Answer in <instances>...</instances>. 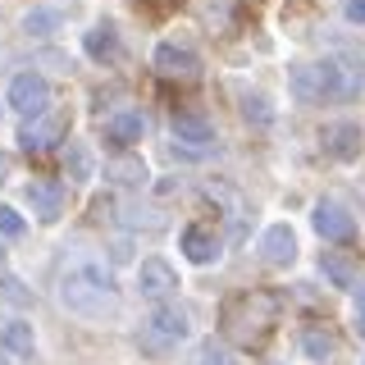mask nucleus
Wrapping results in <instances>:
<instances>
[{"label":"nucleus","instance_id":"1","mask_svg":"<svg viewBox=\"0 0 365 365\" xmlns=\"http://www.w3.org/2000/svg\"><path fill=\"white\" fill-rule=\"evenodd\" d=\"M365 64H351L342 55H329V60H315V64H292L288 73V87L297 101L315 106V101H351L356 91L365 87Z\"/></svg>","mask_w":365,"mask_h":365},{"label":"nucleus","instance_id":"2","mask_svg":"<svg viewBox=\"0 0 365 365\" xmlns=\"http://www.w3.org/2000/svg\"><path fill=\"white\" fill-rule=\"evenodd\" d=\"M279 311H283L279 292L247 288V292H237V297L224 302L220 324H224L228 342H237V347H260V342L274 334V324H279Z\"/></svg>","mask_w":365,"mask_h":365},{"label":"nucleus","instance_id":"3","mask_svg":"<svg viewBox=\"0 0 365 365\" xmlns=\"http://www.w3.org/2000/svg\"><path fill=\"white\" fill-rule=\"evenodd\" d=\"M60 306L68 315H83V319H114L123 311L119 292H114L110 269L101 265H78L60 279Z\"/></svg>","mask_w":365,"mask_h":365},{"label":"nucleus","instance_id":"4","mask_svg":"<svg viewBox=\"0 0 365 365\" xmlns=\"http://www.w3.org/2000/svg\"><path fill=\"white\" fill-rule=\"evenodd\" d=\"M5 101H9V110L23 114V123H28V119H41V114L51 110V83H46L41 73H32V68H23V73H14Z\"/></svg>","mask_w":365,"mask_h":365},{"label":"nucleus","instance_id":"5","mask_svg":"<svg viewBox=\"0 0 365 365\" xmlns=\"http://www.w3.org/2000/svg\"><path fill=\"white\" fill-rule=\"evenodd\" d=\"M137 288H142L146 302H160V306H165L169 297L178 292V274H174L169 260L151 256V260H142V265H137Z\"/></svg>","mask_w":365,"mask_h":365},{"label":"nucleus","instance_id":"6","mask_svg":"<svg viewBox=\"0 0 365 365\" xmlns=\"http://www.w3.org/2000/svg\"><path fill=\"white\" fill-rule=\"evenodd\" d=\"M311 224H315V233L324 237V242H351V237H356V220H351L338 201H319Z\"/></svg>","mask_w":365,"mask_h":365},{"label":"nucleus","instance_id":"7","mask_svg":"<svg viewBox=\"0 0 365 365\" xmlns=\"http://www.w3.org/2000/svg\"><path fill=\"white\" fill-rule=\"evenodd\" d=\"M64 133H68L64 114H41V119H28L19 128V146H23V151H46V146H55Z\"/></svg>","mask_w":365,"mask_h":365},{"label":"nucleus","instance_id":"8","mask_svg":"<svg viewBox=\"0 0 365 365\" xmlns=\"http://www.w3.org/2000/svg\"><path fill=\"white\" fill-rule=\"evenodd\" d=\"M155 68H160L165 78H182V83H192V78L201 73V60H197V51H187V46L160 41V46H155Z\"/></svg>","mask_w":365,"mask_h":365},{"label":"nucleus","instance_id":"9","mask_svg":"<svg viewBox=\"0 0 365 365\" xmlns=\"http://www.w3.org/2000/svg\"><path fill=\"white\" fill-rule=\"evenodd\" d=\"M64 187L60 182H51V178H32L28 182V205H32V215H37L41 224H55L64 215Z\"/></svg>","mask_w":365,"mask_h":365},{"label":"nucleus","instance_id":"10","mask_svg":"<svg viewBox=\"0 0 365 365\" xmlns=\"http://www.w3.org/2000/svg\"><path fill=\"white\" fill-rule=\"evenodd\" d=\"M319 146L334 160H356L361 155V128L356 123H324L319 128Z\"/></svg>","mask_w":365,"mask_h":365},{"label":"nucleus","instance_id":"11","mask_svg":"<svg viewBox=\"0 0 365 365\" xmlns=\"http://www.w3.org/2000/svg\"><path fill=\"white\" fill-rule=\"evenodd\" d=\"M260 256H265V265H292L297 260V233L288 224H269L265 233H260Z\"/></svg>","mask_w":365,"mask_h":365},{"label":"nucleus","instance_id":"12","mask_svg":"<svg viewBox=\"0 0 365 365\" xmlns=\"http://www.w3.org/2000/svg\"><path fill=\"white\" fill-rule=\"evenodd\" d=\"M178 247L187 251L192 265H215V260H220V237H215V228H205V224H187L182 237H178Z\"/></svg>","mask_w":365,"mask_h":365},{"label":"nucleus","instance_id":"13","mask_svg":"<svg viewBox=\"0 0 365 365\" xmlns=\"http://www.w3.org/2000/svg\"><path fill=\"white\" fill-rule=\"evenodd\" d=\"M174 142H182V146H192V151H205V146L215 142V128L201 119V114H174Z\"/></svg>","mask_w":365,"mask_h":365},{"label":"nucleus","instance_id":"14","mask_svg":"<svg viewBox=\"0 0 365 365\" xmlns=\"http://www.w3.org/2000/svg\"><path fill=\"white\" fill-rule=\"evenodd\" d=\"M106 178L119 182V187H146V182H151V169H146L142 155H114L106 165Z\"/></svg>","mask_w":365,"mask_h":365},{"label":"nucleus","instance_id":"15","mask_svg":"<svg viewBox=\"0 0 365 365\" xmlns=\"http://www.w3.org/2000/svg\"><path fill=\"white\" fill-rule=\"evenodd\" d=\"M106 133L114 137V142H142V133H146V119H142V110H133V106H123V110H114L106 114Z\"/></svg>","mask_w":365,"mask_h":365},{"label":"nucleus","instance_id":"16","mask_svg":"<svg viewBox=\"0 0 365 365\" xmlns=\"http://www.w3.org/2000/svg\"><path fill=\"white\" fill-rule=\"evenodd\" d=\"M151 329L165 338H187L192 334V315L182 311V306H160V311L151 315Z\"/></svg>","mask_w":365,"mask_h":365},{"label":"nucleus","instance_id":"17","mask_svg":"<svg viewBox=\"0 0 365 365\" xmlns=\"http://www.w3.org/2000/svg\"><path fill=\"white\" fill-rule=\"evenodd\" d=\"M83 46H87L91 60H119V32H114L110 23H96V28L83 37Z\"/></svg>","mask_w":365,"mask_h":365},{"label":"nucleus","instance_id":"18","mask_svg":"<svg viewBox=\"0 0 365 365\" xmlns=\"http://www.w3.org/2000/svg\"><path fill=\"white\" fill-rule=\"evenodd\" d=\"M319 269L329 274L334 288H351V292H356V269H351V260L342 256V251H324V256H319Z\"/></svg>","mask_w":365,"mask_h":365},{"label":"nucleus","instance_id":"19","mask_svg":"<svg viewBox=\"0 0 365 365\" xmlns=\"http://www.w3.org/2000/svg\"><path fill=\"white\" fill-rule=\"evenodd\" d=\"M32 342H37V338H32V324H23V319H14V324H5V329H0V347H5V351H14V356H28V351H32Z\"/></svg>","mask_w":365,"mask_h":365},{"label":"nucleus","instance_id":"20","mask_svg":"<svg viewBox=\"0 0 365 365\" xmlns=\"http://www.w3.org/2000/svg\"><path fill=\"white\" fill-rule=\"evenodd\" d=\"M60 9H28L23 14V32L28 37H51V32H60Z\"/></svg>","mask_w":365,"mask_h":365},{"label":"nucleus","instance_id":"21","mask_svg":"<svg viewBox=\"0 0 365 365\" xmlns=\"http://www.w3.org/2000/svg\"><path fill=\"white\" fill-rule=\"evenodd\" d=\"M64 174L68 178H73V182H87L91 178V151H87V146H68V151H64Z\"/></svg>","mask_w":365,"mask_h":365},{"label":"nucleus","instance_id":"22","mask_svg":"<svg viewBox=\"0 0 365 365\" xmlns=\"http://www.w3.org/2000/svg\"><path fill=\"white\" fill-rule=\"evenodd\" d=\"M242 119H251V123H274L269 96H260V91H242Z\"/></svg>","mask_w":365,"mask_h":365},{"label":"nucleus","instance_id":"23","mask_svg":"<svg viewBox=\"0 0 365 365\" xmlns=\"http://www.w3.org/2000/svg\"><path fill=\"white\" fill-rule=\"evenodd\" d=\"M0 297H5L9 306H28V302H32V292L23 288V283L14 279V274H0Z\"/></svg>","mask_w":365,"mask_h":365},{"label":"nucleus","instance_id":"24","mask_svg":"<svg viewBox=\"0 0 365 365\" xmlns=\"http://www.w3.org/2000/svg\"><path fill=\"white\" fill-rule=\"evenodd\" d=\"M23 215L14 210V205H0V237H23Z\"/></svg>","mask_w":365,"mask_h":365},{"label":"nucleus","instance_id":"25","mask_svg":"<svg viewBox=\"0 0 365 365\" xmlns=\"http://www.w3.org/2000/svg\"><path fill=\"white\" fill-rule=\"evenodd\" d=\"M302 347H306V356H311V361H324L329 351H334V338H329V334H306Z\"/></svg>","mask_w":365,"mask_h":365},{"label":"nucleus","instance_id":"26","mask_svg":"<svg viewBox=\"0 0 365 365\" xmlns=\"http://www.w3.org/2000/svg\"><path fill=\"white\" fill-rule=\"evenodd\" d=\"M197 365H233V356H228L224 347H215V342H205L201 356H197Z\"/></svg>","mask_w":365,"mask_h":365},{"label":"nucleus","instance_id":"27","mask_svg":"<svg viewBox=\"0 0 365 365\" xmlns=\"http://www.w3.org/2000/svg\"><path fill=\"white\" fill-rule=\"evenodd\" d=\"M347 19L351 23H365V0H347Z\"/></svg>","mask_w":365,"mask_h":365},{"label":"nucleus","instance_id":"28","mask_svg":"<svg viewBox=\"0 0 365 365\" xmlns=\"http://www.w3.org/2000/svg\"><path fill=\"white\" fill-rule=\"evenodd\" d=\"M9 169H14V165H9V155H5V151H0V182H5V178H9Z\"/></svg>","mask_w":365,"mask_h":365},{"label":"nucleus","instance_id":"29","mask_svg":"<svg viewBox=\"0 0 365 365\" xmlns=\"http://www.w3.org/2000/svg\"><path fill=\"white\" fill-rule=\"evenodd\" d=\"M356 302H361V311H365V279L356 283Z\"/></svg>","mask_w":365,"mask_h":365},{"label":"nucleus","instance_id":"30","mask_svg":"<svg viewBox=\"0 0 365 365\" xmlns=\"http://www.w3.org/2000/svg\"><path fill=\"white\" fill-rule=\"evenodd\" d=\"M356 334H361V338H365V311H361V315H356Z\"/></svg>","mask_w":365,"mask_h":365},{"label":"nucleus","instance_id":"31","mask_svg":"<svg viewBox=\"0 0 365 365\" xmlns=\"http://www.w3.org/2000/svg\"><path fill=\"white\" fill-rule=\"evenodd\" d=\"M0 256H5V251H0Z\"/></svg>","mask_w":365,"mask_h":365},{"label":"nucleus","instance_id":"32","mask_svg":"<svg viewBox=\"0 0 365 365\" xmlns=\"http://www.w3.org/2000/svg\"><path fill=\"white\" fill-rule=\"evenodd\" d=\"M361 365H365V361H361Z\"/></svg>","mask_w":365,"mask_h":365}]
</instances>
